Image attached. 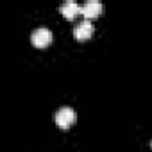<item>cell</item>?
I'll return each instance as SVG.
<instances>
[{
  "mask_svg": "<svg viewBox=\"0 0 152 152\" xmlns=\"http://www.w3.org/2000/svg\"><path fill=\"white\" fill-rule=\"evenodd\" d=\"M75 118H77V115H75V111L72 107H68V106H63V107H59L56 111V124L61 129H68L75 122Z\"/></svg>",
  "mask_w": 152,
  "mask_h": 152,
  "instance_id": "1",
  "label": "cell"
},
{
  "mask_svg": "<svg viewBox=\"0 0 152 152\" xmlns=\"http://www.w3.org/2000/svg\"><path fill=\"white\" fill-rule=\"evenodd\" d=\"M31 41H32V45L38 47V48L47 47V45L52 41V32H50V29H47V27H38V29H34L32 34H31Z\"/></svg>",
  "mask_w": 152,
  "mask_h": 152,
  "instance_id": "2",
  "label": "cell"
},
{
  "mask_svg": "<svg viewBox=\"0 0 152 152\" xmlns=\"http://www.w3.org/2000/svg\"><path fill=\"white\" fill-rule=\"evenodd\" d=\"M91 34H93V23H91V20L84 18V20H81V22L75 23V27H73V36L77 38V39H86V38H90Z\"/></svg>",
  "mask_w": 152,
  "mask_h": 152,
  "instance_id": "3",
  "label": "cell"
},
{
  "mask_svg": "<svg viewBox=\"0 0 152 152\" xmlns=\"http://www.w3.org/2000/svg\"><path fill=\"white\" fill-rule=\"evenodd\" d=\"M104 6L102 2H99V0H86V2L81 6V13L84 15V18H93V16H99L102 13Z\"/></svg>",
  "mask_w": 152,
  "mask_h": 152,
  "instance_id": "4",
  "label": "cell"
},
{
  "mask_svg": "<svg viewBox=\"0 0 152 152\" xmlns=\"http://www.w3.org/2000/svg\"><path fill=\"white\" fill-rule=\"evenodd\" d=\"M59 11H61V15H64V18L72 20V18H75V16L81 13V6L75 2V0H66V2L61 4Z\"/></svg>",
  "mask_w": 152,
  "mask_h": 152,
  "instance_id": "5",
  "label": "cell"
}]
</instances>
